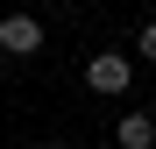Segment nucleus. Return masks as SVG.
Listing matches in <instances>:
<instances>
[{
  "mask_svg": "<svg viewBox=\"0 0 156 149\" xmlns=\"http://www.w3.org/2000/svg\"><path fill=\"white\" fill-rule=\"evenodd\" d=\"M50 149H71V142H50Z\"/></svg>",
  "mask_w": 156,
  "mask_h": 149,
  "instance_id": "5",
  "label": "nucleus"
},
{
  "mask_svg": "<svg viewBox=\"0 0 156 149\" xmlns=\"http://www.w3.org/2000/svg\"><path fill=\"white\" fill-rule=\"evenodd\" d=\"M85 85L92 92H128V85H135V64H128L121 50H99V57L85 64Z\"/></svg>",
  "mask_w": 156,
  "mask_h": 149,
  "instance_id": "1",
  "label": "nucleus"
},
{
  "mask_svg": "<svg viewBox=\"0 0 156 149\" xmlns=\"http://www.w3.org/2000/svg\"><path fill=\"white\" fill-rule=\"evenodd\" d=\"M135 50H142V57L156 64V21H142V36H135Z\"/></svg>",
  "mask_w": 156,
  "mask_h": 149,
  "instance_id": "4",
  "label": "nucleus"
},
{
  "mask_svg": "<svg viewBox=\"0 0 156 149\" xmlns=\"http://www.w3.org/2000/svg\"><path fill=\"white\" fill-rule=\"evenodd\" d=\"M114 142H121V149H149V142H156V121H149V114H121Z\"/></svg>",
  "mask_w": 156,
  "mask_h": 149,
  "instance_id": "3",
  "label": "nucleus"
},
{
  "mask_svg": "<svg viewBox=\"0 0 156 149\" xmlns=\"http://www.w3.org/2000/svg\"><path fill=\"white\" fill-rule=\"evenodd\" d=\"M0 50H7V57H36L43 50V21L36 14H7L0 21Z\"/></svg>",
  "mask_w": 156,
  "mask_h": 149,
  "instance_id": "2",
  "label": "nucleus"
}]
</instances>
